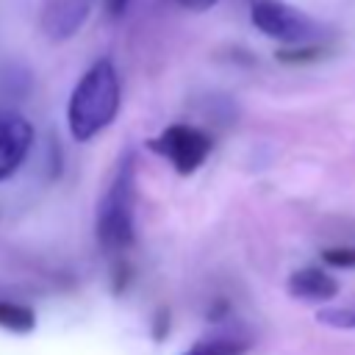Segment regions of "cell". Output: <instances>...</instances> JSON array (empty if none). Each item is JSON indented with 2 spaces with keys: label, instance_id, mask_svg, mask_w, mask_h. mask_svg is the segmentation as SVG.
Masks as SVG:
<instances>
[{
  "label": "cell",
  "instance_id": "8992f818",
  "mask_svg": "<svg viewBox=\"0 0 355 355\" xmlns=\"http://www.w3.org/2000/svg\"><path fill=\"white\" fill-rule=\"evenodd\" d=\"M33 144V128L17 114L0 116V180L11 178Z\"/></svg>",
  "mask_w": 355,
  "mask_h": 355
},
{
  "label": "cell",
  "instance_id": "ba28073f",
  "mask_svg": "<svg viewBox=\"0 0 355 355\" xmlns=\"http://www.w3.org/2000/svg\"><path fill=\"white\" fill-rule=\"evenodd\" d=\"M0 327L8 333H31L36 327V313L28 305L11 302V300H0Z\"/></svg>",
  "mask_w": 355,
  "mask_h": 355
},
{
  "label": "cell",
  "instance_id": "6da1fadb",
  "mask_svg": "<svg viewBox=\"0 0 355 355\" xmlns=\"http://www.w3.org/2000/svg\"><path fill=\"white\" fill-rule=\"evenodd\" d=\"M122 103L119 72L111 58H97L75 83L67 103V125L75 141H89L105 130Z\"/></svg>",
  "mask_w": 355,
  "mask_h": 355
},
{
  "label": "cell",
  "instance_id": "277c9868",
  "mask_svg": "<svg viewBox=\"0 0 355 355\" xmlns=\"http://www.w3.org/2000/svg\"><path fill=\"white\" fill-rule=\"evenodd\" d=\"M150 150L164 155L175 166L178 175H191L211 155V136L194 125L178 122V125L164 128L161 136L150 141Z\"/></svg>",
  "mask_w": 355,
  "mask_h": 355
},
{
  "label": "cell",
  "instance_id": "8fae6325",
  "mask_svg": "<svg viewBox=\"0 0 355 355\" xmlns=\"http://www.w3.org/2000/svg\"><path fill=\"white\" fill-rule=\"evenodd\" d=\"M322 263L336 269H355V247H330L322 250Z\"/></svg>",
  "mask_w": 355,
  "mask_h": 355
},
{
  "label": "cell",
  "instance_id": "4fadbf2b",
  "mask_svg": "<svg viewBox=\"0 0 355 355\" xmlns=\"http://www.w3.org/2000/svg\"><path fill=\"white\" fill-rule=\"evenodd\" d=\"M128 6H130V0H105V8L111 17H122L128 11Z\"/></svg>",
  "mask_w": 355,
  "mask_h": 355
},
{
  "label": "cell",
  "instance_id": "9c48e42d",
  "mask_svg": "<svg viewBox=\"0 0 355 355\" xmlns=\"http://www.w3.org/2000/svg\"><path fill=\"white\" fill-rule=\"evenodd\" d=\"M247 347H250L247 341L216 336V338H211V341H200L197 347H191V349L183 352V355H244Z\"/></svg>",
  "mask_w": 355,
  "mask_h": 355
},
{
  "label": "cell",
  "instance_id": "7c38bea8",
  "mask_svg": "<svg viewBox=\"0 0 355 355\" xmlns=\"http://www.w3.org/2000/svg\"><path fill=\"white\" fill-rule=\"evenodd\" d=\"M175 6H180V8H186V11H208V8H214L219 0H172Z\"/></svg>",
  "mask_w": 355,
  "mask_h": 355
},
{
  "label": "cell",
  "instance_id": "30bf717a",
  "mask_svg": "<svg viewBox=\"0 0 355 355\" xmlns=\"http://www.w3.org/2000/svg\"><path fill=\"white\" fill-rule=\"evenodd\" d=\"M316 319L327 327L336 330H355V300L347 305H336V308H324L316 313Z\"/></svg>",
  "mask_w": 355,
  "mask_h": 355
},
{
  "label": "cell",
  "instance_id": "3957f363",
  "mask_svg": "<svg viewBox=\"0 0 355 355\" xmlns=\"http://www.w3.org/2000/svg\"><path fill=\"white\" fill-rule=\"evenodd\" d=\"M250 22L258 33L283 47L322 44L324 39V25L286 0H250Z\"/></svg>",
  "mask_w": 355,
  "mask_h": 355
},
{
  "label": "cell",
  "instance_id": "5b68a950",
  "mask_svg": "<svg viewBox=\"0 0 355 355\" xmlns=\"http://www.w3.org/2000/svg\"><path fill=\"white\" fill-rule=\"evenodd\" d=\"M92 17V0H42L39 28L50 42H69Z\"/></svg>",
  "mask_w": 355,
  "mask_h": 355
},
{
  "label": "cell",
  "instance_id": "7a4b0ae2",
  "mask_svg": "<svg viewBox=\"0 0 355 355\" xmlns=\"http://www.w3.org/2000/svg\"><path fill=\"white\" fill-rule=\"evenodd\" d=\"M133 205H136V158L125 153L97 205V241L103 250H125L133 244Z\"/></svg>",
  "mask_w": 355,
  "mask_h": 355
},
{
  "label": "cell",
  "instance_id": "52a82bcc",
  "mask_svg": "<svg viewBox=\"0 0 355 355\" xmlns=\"http://www.w3.org/2000/svg\"><path fill=\"white\" fill-rule=\"evenodd\" d=\"M286 288H288L291 297L311 300V302H324V300H333L338 294V280L330 272H324L322 266H302V269L288 275Z\"/></svg>",
  "mask_w": 355,
  "mask_h": 355
}]
</instances>
